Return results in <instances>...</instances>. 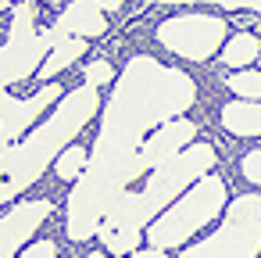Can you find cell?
I'll return each mask as SVG.
<instances>
[{
  "label": "cell",
  "instance_id": "obj_1",
  "mask_svg": "<svg viewBox=\"0 0 261 258\" xmlns=\"http://www.w3.org/2000/svg\"><path fill=\"white\" fill-rule=\"evenodd\" d=\"M197 101V83L182 68H168L147 54L125 61L111 101L100 115V133L83 176L68 194L65 233L72 240L97 237L115 197L147 172L143 140L168 119H179Z\"/></svg>",
  "mask_w": 261,
  "mask_h": 258
},
{
  "label": "cell",
  "instance_id": "obj_2",
  "mask_svg": "<svg viewBox=\"0 0 261 258\" xmlns=\"http://www.w3.org/2000/svg\"><path fill=\"white\" fill-rule=\"evenodd\" d=\"M215 169V147L211 144H190L182 147L175 158L161 161L154 169V176H147L143 190H122L115 197V204L108 208L97 237L104 240V247L111 254H133L140 244V229L147 222H154L182 190H190L200 176H207Z\"/></svg>",
  "mask_w": 261,
  "mask_h": 258
},
{
  "label": "cell",
  "instance_id": "obj_3",
  "mask_svg": "<svg viewBox=\"0 0 261 258\" xmlns=\"http://www.w3.org/2000/svg\"><path fill=\"white\" fill-rule=\"evenodd\" d=\"M97 104H100V101H97V86L83 83V86L68 90V93L58 101L54 115H50L43 126L29 129L22 144H15V147H8L4 154H0V204H8L11 197L25 194V190L47 172V165L58 161V154H61V151L83 133V126L97 115Z\"/></svg>",
  "mask_w": 261,
  "mask_h": 258
},
{
  "label": "cell",
  "instance_id": "obj_4",
  "mask_svg": "<svg viewBox=\"0 0 261 258\" xmlns=\"http://www.w3.org/2000/svg\"><path fill=\"white\" fill-rule=\"evenodd\" d=\"M225 208V183L218 176H200L190 190H182V197H175L147 229L150 247H182V240H190L193 233H200L218 212Z\"/></svg>",
  "mask_w": 261,
  "mask_h": 258
},
{
  "label": "cell",
  "instance_id": "obj_5",
  "mask_svg": "<svg viewBox=\"0 0 261 258\" xmlns=\"http://www.w3.org/2000/svg\"><path fill=\"white\" fill-rule=\"evenodd\" d=\"M261 251V194H240L225 204L222 226L190 244L179 258H257Z\"/></svg>",
  "mask_w": 261,
  "mask_h": 258
},
{
  "label": "cell",
  "instance_id": "obj_6",
  "mask_svg": "<svg viewBox=\"0 0 261 258\" xmlns=\"http://www.w3.org/2000/svg\"><path fill=\"white\" fill-rule=\"evenodd\" d=\"M222 40H225V22L218 15L190 11V15L165 18L158 26V43L182 61H207L222 47Z\"/></svg>",
  "mask_w": 261,
  "mask_h": 258
},
{
  "label": "cell",
  "instance_id": "obj_7",
  "mask_svg": "<svg viewBox=\"0 0 261 258\" xmlns=\"http://www.w3.org/2000/svg\"><path fill=\"white\" fill-rule=\"evenodd\" d=\"M50 47H54V36H50V29L25 33V36H15V33H8V43L0 47V108H4V101L11 97L4 86H11V83H22V79H29L33 72H40V65L47 61Z\"/></svg>",
  "mask_w": 261,
  "mask_h": 258
},
{
  "label": "cell",
  "instance_id": "obj_8",
  "mask_svg": "<svg viewBox=\"0 0 261 258\" xmlns=\"http://www.w3.org/2000/svg\"><path fill=\"white\" fill-rule=\"evenodd\" d=\"M61 97H65V86H58V83H43L33 97H8L4 108H0V154L15 147L18 136H25L33 129V122Z\"/></svg>",
  "mask_w": 261,
  "mask_h": 258
},
{
  "label": "cell",
  "instance_id": "obj_9",
  "mask_svg": "<svg viewBox=\"0 0 261 258\" xmlns=\"http://www.w3.org/2000/svg\"><path fill=\"white\" fill-rule=\"evenodd\" d=\"M50 201H22L11 212L0 215V258H15L22 244L40 229V222L50 215Z\"/></svg>",
  "mask_w": 261,
  "mask_h": 258
},
{
  "label": "cell",
  "instance_id": "obj_10",
  "mask_svg": "<svg viewBox=\"0 0 261 258\" xmlns=\"http://www.w3.org/2000/svg\"><path fill=\"white\" fill-rule=\"evenodd\" d=\"M193 136H197V126H193L190 119H168V122H161V126L143 140V165H147V169H158L161 161H168V158H175L182 147H190Z\"/></svg>",
  "mask_w": 261,
  "mask_h": 258
},
{
  "label": "cell",
  "instance_id": "obj_11",
  "mask_svg": "<svg viewBox=\"0 0 261 258\" xmlns=\"http://www.w3.org/2000/svg\"><path fill=\"white\" fill-rule=\"evenodd\" d=\"M108 29V22H104V11L97 8V0H72V4L54 18V26H50V36H54V43H61V40H72V36H100Z\"/></svg>",
  "mask_w": 261,
  "mask_h": 258
},
{
  "label": "cell",
  "instance_id": "obj_12",
  "mask_svg": "<svg viewBox=\"0 0 261 258\" xmlns=\"http://www.w3.org/2000/svg\"><path fill=\"white\" fill-rule=\"evenodd\" d=\"M222 126L232 133V136H257L261 133V101H229L222 111H218Z\"/></svg>",
  "mask_w": 261,
  "mask_h": 258
},
{
  "label": "cell",
  "instance_id": "obj_13",
  "mask_svg": "<svg viewBox=\"0 0 261 258\" xmlns=\"http://www.w3.org/2000/svg\"><path fill=\"white\" fill-rule=\"evenodd\" d=\"M86 54V40L83 36H72V40H61V43H54L50 47V54H47V61L40 65V79L43 83H50L58 72H65L75 58H83Z\"/></svg>",
  "mask_w": 261,
  "mask_h": 258
},
{
  "label": "cell",
  "instance_id": "obj_14",
  "mask_svg": "<svg viewBox=\"0 0 261 258\" xmlns=\"http://www.w3.org/2000/svg\"><path fill=\"white\" fill-rule=\"evenodd\" d=\"M257 58H261V43H257L254 33H236V36L222 47V61H225L229 68H247V65L257 61Z\"/></svg>",
  "mask_w": 261,
  "mask_h": 258
},
{
  "label": "cell",
  "instance_id": "obj_15",
  "mask_svg": "<svg viewBox=\"0 0 261 258\" xmlns=\"http://www.w3.org/2000/svg\"><path fill=\"white\" fill-rule=\"evenodd\" d=\"M86 161H90V151L86 147H79V144H68L61 154H58V161H54V172H58V179H79L83 176V169H86Z\"/></svg>",
  "mask_w": 261,
  "mask_h": 258
},
{
  "label": "cell",
  "instance_id": "obj_16",
  "mask_svg": "<svg viewBox=\"0 0 261 258\" xmlns=\"http://www.w3.org/2000/svg\"><path fill=\"white\" fill-rule=\"evenodd\" d=\"M236 97H247V101H261V72H250V68H236L225 83Z\"/></svg>",
  "mask_w": 261,
  "mask_h": 258
},
{
  "label": "cell",
  "instance_id": "obj_17",
  "mask_svg": "<svg viewBox=\"0 0 261 258\" xmlns=\"http://www.w3.org/2000/svg\"><path fill=\"white\" fill-rule=\"evenodd\" d=\"M140 4H218V8H229V11H257L261 15V0H140Z\"/></svg>",
  "mask_w": 261,
  "mask_h": 258
},
{
  "label": "cell",
  "instance_id": "obj_18",
  "mask_svg": "<svg viewBox=\"0 0 261 258\" xmlns=\"http://www.w3.org/2000/svg\"><path fill=\"white\" fill-rule=\"evenodd\" d=\"M83 79H86L90 86H104V83L115 79V72H111V65H108L104 58H97V61H90V65L83 68Z\"/></svg>",
  "mask_w": 261,
  "mask_h": 258
},
{
  "label": "cell",
  "instance_id": "obj_19",
  "mask_svg": "<svg viewBox=\"0 0 261 258\" xmlns=\"http://www.w3.org/2000/svg\"><path fill=\"white\" fill-rule=\"evenodd\" d=\"M240 176L250 179L254 186H261V147H254V151L240 161Z\"/></svg>",
  "mask_w": 261,
  "mask_h": 258
},
{
  "label": "cell",
  "instance_id": "obj_20",
  "mask_svg": "<svg viewBox=\"0 0 261 258\" xmlns=\"http://www.w3.org/2000/svg\"><path fill=\"white\" fill-rule=\"evenodd\" d=\"M15 258H58V247H54V240H36Z\"/></svg>",
  "mask_w": 261,
  "mask_h": 258
},
{
  "label": "cell",
  "instance_id": "obj_21",
  "mask_svg": "<svg viewBox=\"0 0 261 258\" xmlns=\"http://www.w3.org/2000/svg\"><path fill=\"white\" fill-rule=\"evenodd\" d=\"M129 258H168V254H165L161 247H147V251H133Z\"/></svg>",
  "mask_w": 261,
  "mask_h": 258
},
{
  "label": "cell",
  "instance_id": "obj_22",
  "mask_svg": "<svg viewBox=\"0 0 261 258\" xmlns=\"http://www.w3.org/2000/svg\"><path fill=\"white\" fill-rule=\"evenodd\" d=\"M97 8H100V11H118L122 0H97Z\"/></svg>",
  "mask_w": 261,
  "mask_h": 258
},
{
  "label": "cell",
  "instance_id": "obj_23",
  "mask_svg": "<svg viewBox=\"0 0 261 258\" xmlns=\"http://www.w3.org/2000/svg\"><path fill=\"white\" fill-rule=\"evenodd\" d=\"M86 258H104V254H97V251H93V254H86Z\"/></svg>",
  "mask_w": 261,
  "mask_h": 258
},
{
  "label": "cell",
  "instance_id": "obj_24",
  "mask_svg": "<svg viewBox=\"0 0 261 258\" xmlns=\"http://www.w3.org/2000/svg\"><path fill=\"white\" fill-rule=\"evenodd\" d=\"M4 8H8V0H0V11H4Z\"/></svg>",
  "mask_w": 261,
  "mask_h": 258
},
{
  "label": "cell",
  "instance_id": "obj_25",
  "mask_svg": "<svg viewBox=\"0 0 261 258\" xmlns=\"http://www.w3.org/2000/svg\"><path fill=\"white\" fill-rule=\"evenodd\" d=\"M257 61H261V58H257Z\"/></svg>",
  "mask_w": 261,
  "mask_h": 258
}]
</instances>
